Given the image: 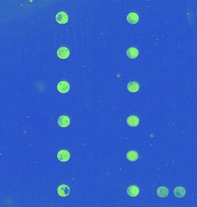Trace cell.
Masks as SVG:
<instances>
[{"mask_svg": "<svg viewBox=\"0 0 197 207\" xmlns=\"http://www.w3.org/2000/svg\"><path fill=\"white\" fill-rule=\"evenodd\" d=\"M70 157V155L69 152L66 150H61L57 154V158L61 162H67L69 160Z\"/></svg>", "mask_w": 197, "mask_h": 207, "instance_id": "cell-1", "label": "cell"}, {"mask_svg": "<svg viewBox=\"0 0 197 207\" xmlns=\"http://www.w3.org/2000/svg\"><path fill=\"white\" fill-rule=\"evenodd\" d=\"M70 89V85L69 83L65 81H62L59 82L57 85V90L61 93H66Z\"/></svg>", "mask_w": 197, "mask_h": 207, "instance_id": "cell-2", "label": "cell"}, {"mask_svg": "<svg viewBox=\"0 0 197 207\" xmlns=\"http://www.w3.org/2000/svg\"><path fill=\"white\" fill-rule=\"evenodd\" d=\"M57 193L59 196L61 197L68 196L70 193V188L66 185H61L58 186L57 189Z\"/></svg>", "mask_w": 197, "mask_h": 207, "instance_id": "cell-3", "label": "cell"}, {"mask_svg": "<svg viewBox=\"0 0 197 207\" xmlns=\"http://www.w3.org/2000/svg\"><path fill=\"white\" fill-rule=\"evenodd\" d=\"M55 19L59 24H63L66 23L68 21V16L66 14V13L64 12H60L56 15Z\"/></svg>", "mask_w": 197, "mask_h": 207, "instance_id": "cell-4", "label": "cell"}, {"mask_svg": "<svg viewBox=\"0 0 197 207\" xmlns=\"http://www.w3.org/2000/svg\"><path fill=\"white\" fill-rule=\"evenodd\" d=\"M57 53L59 58L66 59L69 56L70 51L66 47H61L57 50Z\"/></svg>", "mask_w": 197, "mask_h": 207, "instance_id": "cell-5", "label": "cell"}, {"mask_svg": "<svg viewBox=\"0 0 197 207\" xmlns=\"http://www.w3.org/2000/svg\"><path fill=\"white\" fill-rule=\"evenodd\" d=\"M70 119L66 116H61L58 119V124L61 127H68L70 124Z\"/></svg>", "mask_w": 197, "mask_h": 207, "instance_id": "cell-6", "label": "cell"}, {"mask_svg": "<svg viewBox=\"0 0 197 207\" xmlns=\"http://www.w3.org/2000/svg\"><path fill=\"white\" fill-rule=\"evenodd\" d=\"M139 188L135 185L129 186L127 189V193L129 196H137L139 195Z\"/></svg>", "mask_w": 197, "mask_h": 207, "instance_id": "cell-7", "label": "cell"}, {"mask_svg": "<svg viewBox=\"0 0 197 207\" xmlns=\"http://www.w3.org/2000/svg\"><path fill=\"white\" fill-rule=\"evenodd\" d=\"M127 20L132 24H135L139 21V16L137 13L134 12L130 13L127 16Z\"/></svg>", "mask_w": 197, "mask_h": 207, "instance_id": "cell-8", "label": "cell"}, {"mask_svg": "<svg viewBox=\"0 0 197 207\" xmlns=\"http://www.w3.org/2000/svg\"><path fill=\"white\" fill-rule=\"evenodd\" d=\"M127 123L128 125L130 127H137L139 124V117L136 116H130L128 117L127 119Z\"/></svg>", "mask_w": 197, "mask_h": 207, "instance_id": "cell-9", "label": "cell"}, {"mask_svg": "<svg viewBox=\"0 0 197 207\" xmlns=\"http://www.w3.org/2000/svg\"><path fill=\"white\" fill-rule=\"evenodd\" d=\"M157 195L161 198H164L169 195V191L165 186H160L157 190Z\"/></svg>", "mask_w": 197, "mask_h": 207, "instance_id": "cell-10", "label": "cell"}, {"mask_svg": "<svg viewBox=\"0 0 197 207\" xmlns=\"http://www.w3.org/2000/svg\"><path fill=\"white\" fill-rule=\"evenodd\" d=\"M174 195L177 197L181 198L185 196L186 189L182 186H177L174 191Z\"/></svg>", "mask_w": 197, "mask_h": 207, "instance_id": "cell-11", "label": "cell"}, {"mask_svg": "<svg viewBox=\"0 0 197 207\" xmlns=\"http://www.w3.org/2000/svg\"><path fill=\"white\" fill-rule=\"evenodd\" d=\"M126 55L130 59L136 58L139 56V51L135 47H130L128 48L126 51Z\"/></svg>", "mask_w": 197, "mask_h": 207, "instance_id": "cell-12", "label": "cell"}, {"mask_svg": "<svg viewBox=\"0 0 197 207\" xmlns=\"http://www.w3.org/2000/svg\"><path fill=\"white\" fill-rule=\"evenodd\" d=\"M126 158L130 162H135L139 159V154L136 151H129L126 154Z\"/></svg>", "mask_w": 197, "mask_h": 207, "instance_id": "cell-13", "label": "cell"}, {"mask_svg": "<svg viewBox=\"0 0 197 207\" xmlns=\"http://www.w3.org/2000/svg\"><path fill=\"white\" fill-rule=\"evenodd\" d=\"M139 89V85L135 81H131L128 84V89L129 91L135 93L138 91Z\"/></svg>", "mask_w": 197, "mask_h": 207, "instance_id": "cell-14", "label": "cell"}]
</instances>
